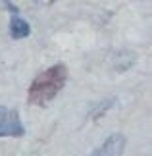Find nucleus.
Returning a JSON list of instances; mask_svg holds the SVG:
<instances>
[{
	"mask_svg": "<svg viewBox=\"0 0 152 156\" xmlns=\"http://www.w3.org/2000/svg\"><path fill=\"white\" fill-rule=\"evenodd\" d=\"M68 83V68L64 64H54L35 77L27 91V102L31 106H46L62 93Z\"/></svg>",
	"mask_w": 152,
	"mask_h": 156,
	"instance_id": "f257e3e1",
	"label": "nucleus"
},
{
	"mask_svg": "<svg viewBox=\"0 0 152 156\" xmlns=\"http://www.w3.org/2000/svg\"><path fill=\"white\" fill-rule=\"evenodd\" d=\"M25 127L17 110L8 106H0V137H23Z\"/></svg>",
	"mask_w": 152,
	"mask_h": 156,
	"instance_id": "f03ea898",
	"label": "nucleus"
},
{
	"mask_svg": "<svg viewBox=\"0 0 152 156\" xmlns=\"http://www.w3.org/2000/svg\"><path fill=\"white\" fill-rule=\"evenodd\" d=\"M125 137L121 133H112L108 139L102 143L100 147H96L89 156H121L125 151Z\"/></svg>",
	"mask_w": 152,
	"mask_h": 156,
	"instance_id": "7ed1b4c3",
	"label": "nucleus"
},
{
	"mask_svg": "<svg viewBox=\"0 0 152 156\" xmlns=\"http://www.w3.org/2000/svg\"><path fill=\"white\" fill-rule=\"evenodd\" d=\"M29 33H31L29 23L23 20V17H19L17 14L12 16V20H10V35H12V39H16V41L25 39V37H29Z\"/></svg>",
	"mask_w": 152,
	"mask_h": 156,
	"instance_id": "20e7f679",
	"label": "nucleus"
},
{
	"mask_svg": "<svg viewBox=\"0 0 152 156\" xmlns=\"http://www.w3.org/2000/svg\"><path fill=\"white\" fill-rule=\"evenodd\" d=\"M39 4H52V2H56V0H37Z\"/></svg>",
	"mask_w": 152,
	"mask_h": 156,
	"instance_id": "39448f33",
	"label": "nucleus"
}]
</instances>
